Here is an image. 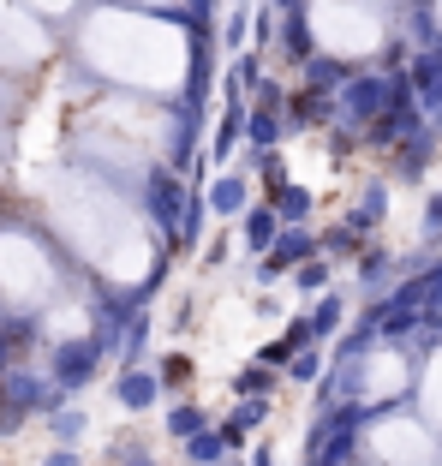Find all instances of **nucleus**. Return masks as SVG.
<instances>
[{"instance_id": "1", "label": "nucleus", "mask_w": 442, "mask_h": 466, "mask_svg": "<svg viewBox=\"0 0 442 466\" xmlns=\"http://www.w3.org/2000/svg\"><path fill=\"white\" fill-rule=\"evenodd\" d=\"M48 228L66 239L72 258H84L108 288H138L156 281V221H144V209L126 198V186H114L96 167H60L48 179Z\"/></svg>"}, {"instance_id": "2", "label": "nucleus", "mask_w": 442, "mask_h": 466, "mask_svg": "<svg viewBox=\"0 0 442 466\" xmlns=\"http://www.w3.org/2000/svg\"><path fill=\"white\" fill-rule=\"evenodd\" d=\"M72 48H78L84 72L102 78L108 90H138V96L167 102L192 84V36H186V25L156 18L144 6H126V0L90 6L78 18Z\"/></svg>"}, {"instance_id": "3", "label": "nucleus", "mask_w": 442, "mask_h": 466, "mask_svg": "<svg viewBox=\"0 0 442 466\" xmlns=\"http://www.w3.org/2000/svg\"><path fill=\"white\" fill-rule=\"evenodd\" d=\"M60 258L30 228H0V311H42L60 299Z\"/></svg>"}, {"instance_id": "4", "label": "nucleus", "mask_w": 442, "mask_h": 466, "mask_svg": "<svg viewBox=\"0 0 442 466\" xmlns=\"http://www.w3.org/2000/svg\"><path fill=\"white\" fill-rule=\"evenodd\" d=\"M55 55V36L42 30V18L18 0H0V72H36Z\"/></svg>"}, {"instance_id": "5", "label": "nucleus", "mask_w": 442, "mask_h": 466, "mask_svg": "<svg viewBox=\"0 0 442 466\" xmlns=\"http://www.w3.org/2000/svg\"><path fill=\"white\" fill-rule=\"evenodd\" d=\"M311 36L329 55H365V48H377V18L359 13L353 0H317L311 6Z\"/></svg>"}, {"instance_id": "6", "label": "nucleus", "mask_w": 442, "mask_h": 466, "mask_svg": "<svg viewBox=\"0 0 442 466\" xmlns=\"http://www.w3.org/2000/svg\"><path fill=\"white\" fill-rule=\"evenodd\" d=\"M371 449L383 454L388 466H425V437H418L413 425H401V419L377 425V431H371Z\"/></svg>"}, {"instance_id": "7", "label": "nucleus", "mask_w": 442, "mask_h": 466, "mask_svg": "<svg viewBox=\"0 0 442 466\" xmlns=\"http://www.w3.org/2000/svg\"><path fill=\"white\" fill-rule=\"evenodd\" d=\"M156 389H162L156 377H144V370H126V377H120V407H150Z\"/></svg>"}, {"instance_id": "8", "label": "nucleus", "mask_w": 442, "mask_h": 466, "mask_svg": "<svg viewBox=\"0 0 442 466\" xmlns=\"http://www.w3.org/2000/svg\"><path fill=\"white\" fill-rule=\"evenodd\" d=\"M18 6H30L36 18H66V13H78V0H18Z\"/></svg>"}, {"instance_id": "9", "label": "nucleus", "mask_w": 442, "mask_h": 466, "mask_svg": "<svg viewBox=\"0 0 442 466\" xmlns=\"http://www.w3.org/2000/svg\"><path fill=\"white\" fill-rule=\"evenodd\" d=\"M167 431H174V437H192V431H204V412H192V407H174Z\"/></svg>"}, {"instance_id": "10", "label": "nucleus", "mask_w": 442, "mask_h": 466, "mask_svg": "<svg viewBox=\"0 0 442 466\" xmlns=\"http://www.w3.org/2000/svg\"><path fill=\"white\" fill-rule=\"evenodd\" d=\"M269 233H276V216L257 209V216H251V246H269Z\"/></svg>"}, {"instance_id": "11", "label": "nucleus", "mask_w": 442, "mask_h": 466, "mask_svg": "<svg viewBox=\"0 0 442 466\" xmlns=\"http://www.w3.org/2000/svg\"><path fill=\"white\" fill-rule=\"evenodd\" d=\"M216 209H239V179H221L216 186Z\"/></svg>"}, {"instance_id": "12", "label": "nucleus", "mask_w": 442, "mask_h": 466, "mask_svg": "<svg viewBox=\"0 0 442 466\" xmlns=\"http://www.w3.org/2000/svg\"><path fill=\"white\" fill-rule=\"evenodd\" d=\"M425 395H430V412H442V365L430 370V383H425Z\"/></svg>"}, {"instance_id": "13", "label": "nucleus", "mask_w": 442, "mask_h": 466, "mask_svg": "<svg viewBox=\"0 0 442 466\" xmlns=\"http://www.w3.org/2000/svg\"><path fill=\"white\" fill-rule=\"evenodd\" d=\"M126 6H144V13H174V6H186V0H126Z\"/></svg>"}, {"instance_id": "14", "label": "nucleus", "mask_w": 442, "mask_h": 466, "mask_svg": "<svg viewBox=\"0 0 442 466\" xmlns=\"http://www.w3.org/2000/svg\"><path fill=\"white\" fill-rule=\"evenodd\" d=\"M48 466H78V461H72V454H48Z\"/></svg>"}, {"instance_id": "15", "label": "nucleus", "mask_w": 442, "mask_h": 466, "mask_svg": "<svg viewBox=\"0 0 442 466\" xmlns=\"http://www.w3.org/2000/svg\"><path fill=\"white\" fill-rule=\"evenodd\" d=\"M0 162H6V144H0Z\"/></svg>"}]
</instances>
